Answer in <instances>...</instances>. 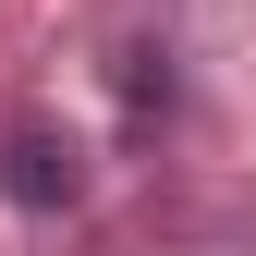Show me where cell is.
<instances>
[{
	"instance_id": "obj_1",
	"label": "cell",
	"mask_w": 256,
	"mask_h": 256,
	"mask_svg": "<svg viewBox=\"0 0 256 256\" xmlns=\"http://www.w3.org/2000/svg\"><path fill=\"white\" fill-rule=\"evenodd\" d=\"M0 196L24 220H74L86 208V146L61 134V122H12V134H0Z\"/></svg>"
},
{
	"instance_id": "obj_2",
	"label": "cell",
	"mask_w": 256,
	"mask_h": 256,
	"mask_svg": "<svg viewBox=\"0 0 256 256\" xmlns=\"http://www.w3.org/2000/svg\"><path fill=\"white\" fill-rule=\"evenodd\" d=\"M122 110H134V122L171 110V61H158V49H122Z\"/></svg>"
}]
</instances>
